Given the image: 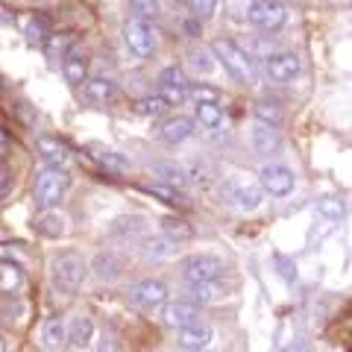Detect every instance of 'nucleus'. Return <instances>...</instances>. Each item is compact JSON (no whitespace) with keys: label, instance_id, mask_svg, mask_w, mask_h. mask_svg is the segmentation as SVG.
I'll use <instances>...</instances> for the list:
<instances>
[{"label":"nucleus","instance_id":"a878e982","mask_svg":"<svg viewBox=\"0 0 352 352\" xmlns=\"http://www.w3.org/2000/svg\"><path fill=\"white\" fill-rule=\"evenodd\" d=\"M147 191L150 194H156L162 203H168V206H188V197H185L176 185H164V182H153V185H147Z\"/></svg>","mask_w":352,"mask_h":352},{"label":"nucleus","instance_id":"c756f323","mask_svg":"<svg viewBox=\"0 0 352 352\" xmlns=\"http://www.w3.org/2000/svg\"><path fill=\"white\" fill-rule=\"evenodd\" d=\"M135 109H138V115H144V118H162L170 106L162 94H153V97H141V100L135 103Z\"/></svg>","mask_w":352,"mask_h":352},{"label":"nucleus","instance_id":"393cba45","mask_svg":"<svg viewBox=\"0 0 352 352\" xmlns=\"http://www.w3.org/2000/svg\"><path fill=\"white\" fill-rule=\"evenodd\" d=\"M24 36H27V44H32V47H41V44L47 41V36H50L47 18H41V15L27 18V24H24Z\"/></svg>","mask_w":352,"mask_h":352},{"label":"nucleus","instance_id":"2eb2a0df","mask_svg":"<svg viewBox=\"0 0 352 352\" xmlns=\"http://www.w3.org/2000/svg\"><path fill=\"white\" fill-rule=\"evenodd\" d=\"M82 97L91 106H106V103H112L118 97V88H115L112 80H106V76H94V80H85Z\"/></svg>","mask_w":352,"mask_h":352},{"label":"nucleus","instance_id":"dca6fc26","mask_svg":"<svg viewBox=\"0 0 352 352\" xmlns=\"http://www.w3.org/2000/svg\"><path fill=\"white\" fill-rule=\"evenodd\" d=\"M65 344H68V326H65L62 317H53L41 329V346L47 352H62Z\"/></svg>","mask_w":352,"mask_h":352},{"label":"nucleus","instance_id":"f704fd0d","mask_svg":"<svg viewBox=\"0 0 352 352\" xmlns=\"http://www.w3.org/2000/svg\"><path fill=\"white\" fill-rule=\"evenodd\" d=\"M159 85L162 88H188V80H185V71L170 65V68H164L159 74Z\"/></svg>","mask_w":352,"mask_h":352},{"label":"nucleus","instance_id":"b1692460","mask_svg":"<svg viewBox=\"0 0 352 352\" xmlns=\"http://www.w3.org/2000/svg\"><path fill=\"white\" fill-rule=\"evenodd\" d=\"M32 229H36L38 235H44V238H59V235L65 232V217H62L59 212H47V214L36 217Z\"/></svg>","mask_w":352,"mask_h":352},{"label":"nucleus","instance_id":"bb28decb","mask_svg":"<svg viewBox=\"0 0 352 352\" xmlns=\"http://www.w3.org/2000/svg\"><path fill=\"white\" fill-rule=\"evenodd\" d=\"M197 120L206 129H220L223 126V112H220L217 103H197Z\"/></svg>","mask_w":352,"mask_h":352},{"label":"nucleus","instance_id":"4be33fe9","mask_svg":"<svg viewBox=\"0 0 352 352\" xmlns=\"http://www.w3.org/2000/svg\"><path fill=\"white\" fill-rule=\"evenodd\" d=\"M162 235L173 241V244H179V241H191L194 238V226L185 223L182 217H164L162 220Z\"/></svg>","mask_w":352,"mask_h":352},{"label":"nucleus","instance_id":"a211bd4d","mask_svg":"<svg viewBox=\"0 0 352 352\" xmlns=\"http://www.w3.org/2000/svg\"><path fill=\"white\" fill-rule=\"evenodd\" d=\"M24 267L21 264H15L12 258L0 261V294H18L21 288H24Z\"/></svg>","mask_w":352,"mask_h":352},{"label":"nucleus","instance_id":"a19ab883","mask_svg":"<svg viewBox=\"0 0 352 352\" xmlns=\"http://www.w3.org/2000/svg\"><path fill=\"white\" fill-rule=\"evenodd\" d=\"M97 352H120V344H118V340H112V338H103L100 346H97Z\"/></svg>","mask_w":352,"mask_h":352},{"label":"nucleus","instance_id":"5701e85b","mask_svg":"<svg viewBox=\"0 0 352 352\" xmlns=\"http://www.w3.org/2000/svg\"><path fill=\"white\" fill-rule=\"evenodd\" d=\"M188 65L194 74H212L214 71V53L203 47V44H191L188 47Z\"/></svg>","mask_w":352,"mask_h":352},{"label":"nucleus","instance_id":"7ed1b4c3","mask_svg":"<svg viewBox=\"0 0 352 352\" xmlns=\"http://www.w3.org/2000/svg\"><path fill=\"white\" fill-rule=\"evenodd\" d=\"M50 276H53V285H56L62 294H74V291H80V285L88 276V264L82 256H76V252H65V256H59L53 261Z\"/></svg>","mask_w":352,"mask_h":352},{"label":"nucleus","instance_id":"ea45409f","mask_svg":"<svg viewBox=\"0 0 352 352\" xmlns=\"http://www.w3.org/2000/svg\"><path fill=\"white\" fill-rule=\"evenodd\" d=\"M162 97L168 100V106H182L188 100V88H162Z\"/></svg>","mask_w":352,"mask_h":352},{"label":"nucleus","instance_id":"ddd939ff","mask_svg":"<svg viewBox=\"0 0 352 352\" xmlns=\"http://www.w3.org/2000/svg\"><path fill=\"white\" fill-rule=\"evenodd\" d=\"M36 150H38L41 162L50 164V168H65V162H68V156H71L68 144L59 141V138H53V135H38Z\"/></svg>","mask_w":352,"mask_h":352},{"label":"nucleus","instance_id":"9b49d317","mask_svg":"<svg viewBox=\"0 0 352 352\" xmlns=\"http://www.w3.org/2000/svg\"><path fill=\"white\" fill-rule=\"evenodd\" d=\"M212 338H214L212 326L203 323V320H194V323H188V326L179 329V346H182V349H191V352L206 349L208 344H212Z\"/></svg>","mask_w":352,"mask_h":352},{"label":"nucleus","instance_id":"e433bc0d","mask_svg":"<svg viewBox=\"0 0 352 352\" xmlns=\"http://www.w3.org/2000/svg\"><path fill=\"white\" fill-rule=\"evenodd\" d=\"M129 9H132V15H135L138 21H150V18L159 15L156 0H129Z\"/></svg>","mask_w":352,"mask_h":352},{"label":"nucleus","instance_id":"f03ea898","mask_svg":"<svg viewBox=\"0 0 352 352\" xmlns=\"http://www.w3.org/2000/svg\"><path fill=\"white\" fill-rule=\"evenodd\" d=\"M220 191H223V200L232 208H238V212H256V208L261 206V200H264L261 185L247 179V176H241V173L226 176Z\"/></svg>","mask_w":352,"mask_h":352},{"label":"nucleus","instance_id":"7c9ffc66","mask_svg":"<svg viewBox=\"0 0 352 352\" xmlns=\"http://www.w3.org/2000/svg\"><path fill=\"white\" fill-rule=\"evenodd\" d=\"M314 214H323V217H332V220H344V214H346V208H344V203L340 200H335V197H323V200H317V206H314Z\"/></svg>","mask_w":352,"mask_h":352},{"label":"nucleus","instance_id":"37998d69","mask_svg":"<svg viewBox=\"0 0 352 352\" xmlns=\"http://www.w3.org/2000/svg\"><path fill=\"white\" fill-rule=\"evenodd\" d=\"M6 153H9V135L6 129H0V159H6Z\"/></svg>","mask_w":352,"mask_h":352},{"label":"nucleus","instance_id":"c85d7f7f","mask_svg":"<svg viewBox=\"0 0 352 352\" xmlns=\"http://www.w3.org/2000/svg\"><path fill=\"white\" fill-rule=\"evenodd\" d=\"M97 162L103 164L106 173H115V176H124L129 170V162L120 156V153H115V150H100V153H97Z\"/></svg>","mask_w":352,"mask_h":352},{"label":"nucleus","instance_id":"6ab92c4d","mask_svg":"<svg viewBox=\"0 0 352 352\" xmlns=\"http://www.w3.org/2000/svg\"><path fill=\"white\" fill-rule=\"evenodd\" d=\"M250 138H252V147H256V153H276L279 144H282L276 126H270V124H256V126H252Z\"/></svg>","mask_w":352,"mask_h":352},{"label":"nucleus","instance_id":"412c9836","mask_svg":"<svg viewBox=\"0 0 352 352\" xmlns=\"http://www.w3.org/2000/svg\"><path fill=\"white\" fill-rule=\"evenodd\" d=\"M188 296H191L188 302H194V305H214V302L223 300L226 291L220 288V285H214V282H200V285H191Z\"/></svg>","mask_w":352,"mask_h":352},{"label":"nucleus","instance_id":"58836bf2","mask_svg":"<svg viewBox=\"0 0 352 352\" xmlns=\"http://www.w3.org/2000/svg\"><path fill=\"white\" fill-rule=\"evenodd\" d=\"M188 97H194L197 103H217V88H208V85H191L188 82Z\"/></svg>","mask_w":352,"mask_h":352},{"label":"nucleus","instance_id":"79ce46f5","mask_svg":"<svg viewBox=\"0 0 352 352\" xmlns=\"http://www.w3.org/2000/svg\"><path fill=\"white\" fill-rule=\"evenodd\" d=\"M12 21H15V15L9 12V9H6L3 3H0V27H9V24H12Z\"/></svg>","mask_w":352,"mask_h":352},{"label":"nucleus","instance_id":"0eeeda50","mask_svg":"<svg viewBox=\"0 0 352 352\" xmlns=\"http://www.w3.org/2000/svg\"><path fill=\"white\" fill-rule=\"evenodd\" d=\"M124 41H126V47L141 59L153 56V50H156V32L150 30L147 21H138V18H132L124 24Z\"/></svg>","mask_w":352,"mask_h":352},{"label":"nucleus","instance_id":"1a4fd4ad","mask_svg":"<svg viewBox=\"0 0 352 352\" xmlns=\"http://www.w3.org/2000/svg\"><path fill=\"white\" fill-rule=\"evenodd\" d=\"M129 302L135 308H141V311H156V308H162L164 302H168V288L156 279H144V282L132 285Z\"/></svg>","mask_w":352,"mask_h":352},{"label":"nucleus","instance_id":"f8f14e48","mask_svg":"<svg viewBox=\"0 0 352 352\" xmlns=\"http://www.w3.org/2000/svg\"><path fill=\"white\" fill-rule=\"evenodd\" d=\"M194 320H200V311H197V305L188 300H179V302H170L162 308V323L170 329H182Z\"/></svg>","mask_w":352,"mask_h":352},{"label":"nucleus","instance_id":"9d476101","mask_svg":"<svg viewBox=\"0 0 352 352\" xmlns=\"http://www.w3.org/2000/svg\"><path fill=\"white\" fill-rule=\"evenodd\" d=\"M302 62L296 53H273V56H267V62H264V71H267V76L273 82H291L296 74H300Z\"/></svg>","mask_w":352,"mask_h":352},{"label":"nucleus","instance_id":"4c0bfd02","mask_svg":"<svg viewBox=\"0 0 352 352\" xmlns=\"http://www.w3.org/2000/svg\"><path fill=\"white\" fill-rule=\"evenodd\" d=\"M185 3H188L191 15L197 21H208L214 15V9H217V0H185Z\"/></svg>","mask_w":352,"mask_h":352},{"label":"nucleus","instance_id":"6e6552de","mask_svg":"<svg viewBox=\"0 0 352 352\" xmlns=\"http://www.w3.org/2000/svg\"><path fill=\"white\" fill-rule=\"evenodd\" d=\"M294 182H296L294 170H288L285 164H264L258 173L261 191H267L270 197H288L294 191Z\"/></svg>","mask_w":352,"mask_h":352},{"label":"nucleus","instance_id":"39448f33","mask_svg":"<svg viewBox=\"0 0 352 352\" xmlns=\"http://www.w3.org/2000/svg\"><path fill=\"white\" fill-rule=\"evenodd\" d=\"M223 276V258L212 256V252H200V256H188L182 261V279L188 285L200 282H217Z\"/></svg>","mask_w":352,"mask_h":352},{"label":"nucleus","instance_id":"a18cd8bd","mask_svg":"<svg viewBox=\"0 0 352 352\" xmlns=\"http://www.w3.org/2000/svg\"><path fill=\"white\" fill-rule=\"evenodd\" d=\"M32 3H50V0H32Z\"/></svg>","mask_w":352,"mask_h":352},{"label":"nucleus","instance_id":"423d86ee","mask_svg":"<svg viewBox=\"0 0 352 352\" xmlns=\"http://www.w3.org/2000/svg\"><path fill=\"white\" fill-rule=\"evenodd\" d=\"M247 18L252 27L270 32V30H279L288 21V9H285L282 0H252L247 9Z\"/></svg>","mask_w":352,"mask_h":352},{"label":"nucleus","instance_id":"f257e3e1","mask_svg":"<svg viewBox=\"0 0 352 352\" xmlns=\"http://www.w3.org/2000/svg\"><path fill=\"white\" fill-rule=\"evenodd\" d=\"M212 53H214V59L223 65L226 74L232 76L235 82H256V62H252V56L244 50V47H238V44L232 38H220L212 44Z\"/></svg>","mask_w":352,"mask_h":352},{"label":"nucleus","instance_id":"473e14b6","mask_svg":"<svg viewBox=\"0 0 352 352\" xmlns=\"http://www.w3.org/2000/svg\"><path fill=\"white\" fill-rule=\"evenodd\" d=\"M97 276H100L103 282H115L120 276V258L100 256V258H97Z\"/></svg>","mask_w":352,"mask_h":352},{"label":"nucleus","instance_id":"72a5a7b5","mask_svg":"<svg viewBox=\"0 0 352 352\" xmlns=\"http://www.w3.org/2000/svg\"><path fill=\"white\" fill-rule=\"evenodd\" d=\"M144 258H168L173 252V241L168 238H156V241H144Z\"/></svg>","mask_w":352,"mask_h":352},{"label":"nucleus","instance_id":"de8ad7c7","mask_svg":"<svg viewBox=\"0 0 352 352\" xmlns=\"http://www.w3.org/2000/svg\"><path fill=\"white\" fill-rule=\"evenodd\" d=\"M338 3H346V0H338Z\"/></svg>","mask_w":352,"mask_h":352},{"label":"nucleus","instance_id":"49530a36","mask_svg":"<svg viewBox=\"0 0 352 352\" xmlns=\"http://www.w3.org/2000/svg\"><path fill=\"white\" fill-rule=\"evenodd\" d=\"M0 94H3V76H0Z\"/></svg>","mask_w":352,"mask_h":352},{"label":"nucleus","instance_id":"aec40b11","mask_svg":"<svg viewBox=\"0 0 352 352\" xmlns=\"http://www.w3.org/2000/svg\"><path fill=\"white\" fill-rule=\"evenodd\" d=\"M91 338H94V323L88 317H74L68 329V344L74 349H88L91 346Z\"/></svg>","mask_w":352,"mask_h":352},{"label":"nucleus","instance_id":"c9c22d12","mask_svg":"<svg viewBox=\"0 0 352 352\" xmlns=\"http://www.w3.org/2000/svg\"><path fill=\"white\" fill-rule=\"evenodd\" d=\"M153 173H156L164 185H176V188H179V185L185 182L182 168H173V164H156V168H153Z\"/></svg>","mask_w":352,"mask_h":352},{"label":"nucleus","instance_id":"20e7f679","mask_svg":"<svg viewBox=\"0 0 352 352\" xmlns=\"http://www.w3.org/2000/svg\"><path fill=\"white\" fill-rule=\"evenodd\" d=\"M71 188V173L65 168H44L36 179V203L41 208H53L59 206V200L65 197V191Z\"/></svg>","mask_w":352,"mask_h":352},{"label":"nucleus","instance_id":"4468645a","mask_svg":"<svg viewBox=\"0 0 352 352\" xmlns=\"http://www.w3.org/2000/svg\"><path fill=\"white\" fill-rule=\"evenodd\" d=\"M194 132V120L191 118H168L162 120V124L156 126V135L164 141V144H182L185 138H191Z\"/></svg>","mask_w":352,"mask_h":352},{"label":"nucleus","instance_id":"c03bdc74","mask_svg":"<svg viewBox=\"0 0 352 352\" xmlns=\"http://www.w3.org/2000/svg\"><path fill=\"white\" fill-rule=\"evenodd\" d=\"M0 352H6V340H3V335H0Z\"/></svg>","mask_w":352,"mask_h":352},{"label":"nucleus","instance_id":"f3484780","mask_svg":"<svg viewBox=\"0 0 352 352\" xmlns=\"http://www.w3.org/2000/svg\"><path fill=\"white\" fill-rule=\"evenodd\" d=\"M62 74H65V80H68L71 85H82L88 80V59L82 56L80 50H68L62 56Z\"/></svg>","mask_w":352,"mask_h":352},{"label":"nucleus","instance_id":"cd10ccee","mask_svg":"<svg viewBox=\"0 0 352 352\" xmlns=\"http://www.w3.org/2000/svg\"><path fill=\"white\" fill-rule=\"evenodd\" d=\"M44 50H47V56L50 59H62L65 53H68L74 47V36L71 32H59V36H47V41L41 44Z\"/></svg>","mask_w":352,"mask_h":352},{"label":"nucleus","instance_id":"2f4dec72","mask_svg":"<svg viewBox=\"0 0 352 352\" xmlns=\"http://www.w3.org/2000/svg\"><path fill=\"white\" fill-rule=\"evenodd\" d=\"M256 118H258V124L279 126L285 115L279 112V106H276V103H267V100H261V103H256Z\"/></svg>","mask_w":352,"mask_h":352}]
</instances>
